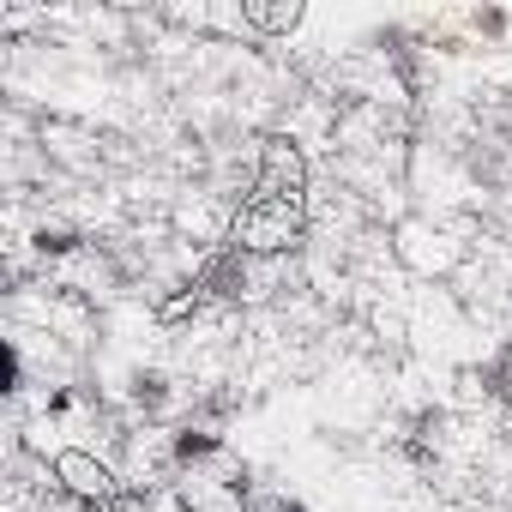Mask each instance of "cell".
<instances>
[{
	"mask_svg": "<svg viewBox=\"0 0 512 512\" xmlns=\"http://www.w3.org/2000/svg\"><path fill=\"white\" fill-rule=\"evenodd\" d=\"M278 512H296V506H278Z\"/></svg>",
	"mask_w": 512,
	"mask_h": 512,
	"instance_id": "cell-1",
	"label": "cell"
}]
</instances>
